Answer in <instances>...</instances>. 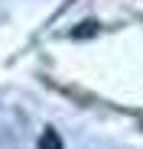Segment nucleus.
Segmentation results:
<instances>
[{
	"label": "nucleus",
	"instance_id": "f257e3e1",
	"mask_svg": "<svg viewBox=\"0 0 143 149\" xmlns=\"http://www.w3.org/2000/svg\"><path fill=\"white\" fill-rule=\"evenodd\" d=\"M39 149H62V136H59L55 130H46V133L39 136Z\"/></svg>",
	"mask_w": 143,
	"mask_h": 149
}]
</instances>
